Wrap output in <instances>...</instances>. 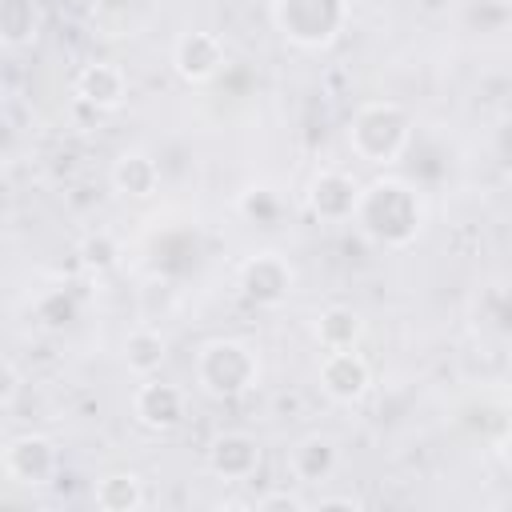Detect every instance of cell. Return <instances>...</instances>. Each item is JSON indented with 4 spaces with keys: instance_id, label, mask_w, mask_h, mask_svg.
I'll return each instance as SVG.
<instances>
[{
    "instance_id": "obj_10",
    "label": "cell",
    "mask_w": 512,
    "mask_h": 512,
    "mask_svg": "<svg viewBox=\"0 0 512 512\" xmlns=\"http://www.w3.org/2000/svg\"><path fill=\"white\" fill-rule=\"evenodd\" d=\"M220 64H224V48L208 32H188L176 44V72L184 80H208V76H216Z\"/></svg>"
},
{
    "instance_id": "obj_1",
    "label": "cell",
    "mask_w": 512,
    "mask_h": 512,
    "mask_svg": "<svg viewBox=\"0 0 512 512\" xmlns=\"http://www.w3.org/2000/svg\"><path fill=\"white\" fill-rule=\"evenodd\" d=\"M356 220L372 240L384 244H408L420 232V204L400 180H376L360 192Z\"/></svg>"
},
{
    "instance_id": "obj_12",
    "label": "cell",
    "mask_w": 512,
    "mask_h": 512,
    "mask_svg": "<svg viewBox=\"0 0 512 512\" xmlns=\"http://www.w3.org/2000/svg\"><path fill=\"white\" fill-rule=\"evenodd\" d=\"M76 96L92 108H116L124 100V72L108 60L100 64H88L80 76H76Z\"/></svg>"
},
{
    "instance_id": "obj_16",
    "label": "cell",
    "mask_w": 512,
    "mask_h": 512,
    "mask_svg": "<svg viewBox=\"0 0 512 512\" xmlns=\"http://www.w3.org/2000/svg\"><path fill=\"white\" fill-rule=\"evenodd\" d=\"M96 504L108 508V512H128V508H140L144 504V492H140V480L132 472H116V476H104L96 488H92Z\"/></svg>"
},
{
    "instance_id": "obj_6",
    "label": "cell",
    "mask_w": 512,
    "mask_h": 512,
    "mask_svg": "<svg viewBox=\"0 0 512 512\" xmlns=\"http://www.w3.org/2000/svg\"><path fill=\"white\" fill-rule=\"evenodd\" d=\"M240 284H244V296H248V300H256V304H276V300H284L288 288H292V268H288L276 252H264V256H256V260L244 264Z\"/></svg>"
},
{
    "instance_id": "obj_13",
    "label": "cell",
    "mask_w": 512,
    "mask_h": 512,
    "mask_svg": "<svg viewBox=\"0 0 512 512\" xmlns=\"http://www.w3.org/2000/svg\"><path fill=\"white\" fill-rule=\"evenodd\" d=\"M0 36L8 48H24L40 36V12L32 0H0Z\"/></svg>"
},
{
    "instance_id": "obj_15",
    "label": "cell",
    "mask_w": 512,
    "mask_h": 512,
    "mask_svg": "<svg viewBox=\"0 0 512 512\" xmlns=\"http://www.w3.org/2000/svg\"><path fill=\"white\" fill-rule=\"evenodd\" d=\"M156 180H160V172L144 152H124L116 160V168H112V184L120 192H128V196H148L156 188Z\"/></svg>"
},
{
    "instance_id": "obj_5",
    "label": "cell",
    "mask_w": 512,
    "mask_h": 512,
    "mask_svg": "<svg viewBox=\"0 0 512 512\" xmlns=\"http://www.w3.org/2000/svg\"><path fill=\"white\" fill-rule=\"evenodd\" d=\"M56 468H60V456H56V444L48 436L24 432V436L8 440V448H4V476L24 484V488L52 484Z\"/></svg>"
},
{
    "instance_id": "obj_2",
    "label": "cell",
    "mask_w": 512,
    "mask_h": 512,
    "mask_svg": "<svg viewBox=\"0 0 512 512\" xmlns=\"http://www.w3.org/2000/svg\"><path fill=\"white\" fill-rule=\"evenodd\" d=\"M348 140L364 160L388 164L408 144V116L396 104H364L348 128Z\"/></svg>"
},
{
    "instance_id": "obj_11",
    "label": "cell",
    "mask_w": 512,
    "mask_h": 512,
    "mask_svg": "<svg viewBox=\"0 0 512 512\" xmlns=\"http://www.w3.org/2000/svg\"><path fill=\"white\" fill-rule=\"evenodd\" d=\"M356 204H360V192L348 176L340 172H324L312 180V208L316 216L324 220H344V216H356Z\"/></svg>"
},
{
    "instance_id": "obj_17",
    "label": "cell",
    "mask_w": 512,
    "mask_h": 512,
    "mask_svg": "<svg viewBox=\"0 0 512 512\" xmlns=\"http://www.w3.org/2000/svg\"><path fill=\"white\" fill-rule=\"evenodd\" d=\"M316 336L320 344L332 352V348H352V340L360 336V316L352 308H328L316 324Z\"/></svg>"
},
{
    "instance_id": "obj_14",
    "label": "cell",
    "mask_w": 512,
    "mask_h": 512,
    "mask_svg": "<svg viewBox=\"0 0 512 512\" xmlns=\"http://www.w3.org/2000/svg\"><path fill=\"white\" fill-rule=\"evenodd\" d=\"M288 464H292V472L300 480H324L336 468V448H332L328 436H308V440H300L292 448V460Z\"/></svg>"
},
{
    "instance_id": "obj_20",
    "label": "cell",
    "mask_w": 512,
    "mask_h": 512,
    "mask_svg": "<svg viewBox=\"0 0 512 512\" xmlns=\"http://www.w3.org/2000/svg\"><path fill=\"white\" fill-rule=\"evenodd\" d=\"M260 508H304V500H296V496H264Z\"/></svg>"
},
{
    "instance_id": "obj_3",
    "label": "cell",
    "mask_w": 512,
    "mask_h": 512,
    "mask_svg": "<svg viewBox=\"0 0 512 512\" xmlns=\"http://www.w3.org/2000/svg\"><path fill=\"white\" fill-rule=\"evenodd\" d=\"M196 380L212 396H236L256 380V356L236 340H212L196 356Z\"/></svg>"
},
{
    "instance_id": "obj_9",
    "label": "cell",
    "mask_w": 512,
    "mask_h": 512,
    "mask_svg": "<svg viewBox=\"0 0 512 512\" xmlns=\"http://www.w3.org/2000/svg\"><path fill=\"white\" fill-rule=\"evenodd\" d=\"M208 464L224 480H248L256 472V464H260V444L252 436H244V432H228V436H220L212 444Z\"/></svg>"
},
{
    "instance_id": "obj_8",
    "label": "cell",
    "mask_w": 512,
    "mask_h": 512,
    "mask_svg": "<svg viewBox=\"0 0 512 512\" xmlns=\"http://www.w3.org/2000/svg\"><path fill=\"white\" fill-rule=\"evenodd\" d=\"M136 420L144 428H156V432H168L184 420V392L172 388V384H160V380H148L136 388Z\"/></svg>"
},
{
    "instance_id": "obj_7",
    "label": "cell",
    "mask_w": 512,
    "mask_h": 512,
    "mask_svg": "<svg viewBox=\"0 0 512 512\" xmlns=\"http://www.w3.org/2000/svg\"><path fill=\"white\" fill-rule=\"evenodd\" d=\"M320 384L332 400H356L368 388V364L352 348H332L320 364Z\"/></svg>"
},
{
    "instance_id": "obj_4",
    "label": "cell",
    "mask_w": 512,
    "mask_h": 512,
    "mask_svg": "<svg viewBox=\"0 0 512 512\" xmlns=\"http://www.w3.org/2000/svg\"><path fill=\"white\" fill-rule=\"evenodd\" d=\"M344 0H276V24L284 28L288 40L316 48L328 44L344 28Z\"/></svg>"
},
{
    "instance_id": "obj_18",
    "label": "cell",
    "mask_w": 512,
    "mask_h": 512,
    "mask_svg": "<svg viewBox=\"0 0 512 512\" xmlns=\"http://www.w3.org/2000/svg\"><path fill=\"white\" fill-rule=\"evenodd\" d=\"M160 360H164V340H160V336L136 332V336L128 340V368H132V372L148 376L152 368H160Z\"/></svg>"
},
{
    "instance_id": "obj_19",
    "label": "cell",
    "mask_w": 512,
    "mask_h": 512,
    "mask_svg": "<svg viewBox=\"0 0 512 512\" xmlns=\"http://www.w3.org/2000/svg\"><path fill=\"white\" fill-rule=\"evenodd\" d=\"M80 252H84V264H92V268H108L112 256H116V248H112L108 236H92V240H84Z\"/></svg>"
}]
</instances>
